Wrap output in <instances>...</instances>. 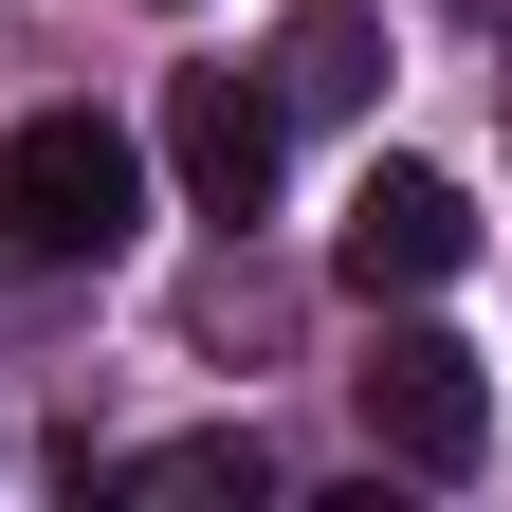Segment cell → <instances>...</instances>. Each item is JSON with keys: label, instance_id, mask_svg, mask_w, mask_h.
<instances>
[{"label": "cell", "instance_id": "obj_5", "mask_svg": "<svg viewBox=\"0 0 512 512\" xmlns=\"http://www.w3.org/2000/svg\"><path fill=\"white\" fill-rule=\"evenodd\" d=\"M384 92V37H366V0H311V19L275 37V110H366Z\"/></svg>", "mask_w": 512, "mask_h": 512}, {"label": "cell", "instance_id": "obj_1", "mask_svg": "<svg viewBox=\"0 0 512 512\" xmlns=\"http://www.w3.org/2000/svg\"><path fill=\"white\" fill-rule=\"evenodd\" d=\"M128 220H147V147L110 110H37L0 147V238L19 256H128Z\"/></svg>", "mask_w": 512, "mask_h": 512}, {"label": "cell", "instance_id": "obj_4", "mask_svg": "<svg viewBox=\"0 0 512 512\" xmlns=\"http://www.w3.org/2000/svg\"><path fill=\"white\" fill-rule=\"evenodd\" d=\"M165 165H183V202H202V220H256V202H275V165H293L275 74H165Z\"/></svg>", "mask_w": 512, "mask_h": 512}, {"label": "cell", "instance_id": "obj_2", "mask_svg": "<svg viewBox=\"0 0 512 512\" xmlns=\"http://www.w3.org/2000/svg\"><path fill=\"white\" fill-rule=\"evenodd\" d=\"M348 403H366V458H384V476H476V458H494V366H476L458 330H384V348L348 366Z\"/></svg>", "mask_w": 512, "mask_h": 512}, {"label": "cell", "instance_id": "obj_6", "mask_svg": "<svg viewBox=\"0 0 512 512\" xmlns=\"http://www.w3.org/2000/svg\"><path fill=\"white\" fill-rule=\"evenodd\" d=\"M110 494L128 512H275V458H256V439H165V458H128Z\"/></svg>", "mask_w": 512, "mask_h": 512}, {"label": "cell", "instance_id": "obj_3", "mask_svg": "<svg viewBox=\"0 0 512 512\" xmlns=\"http://www.w3.org/2000/svg\"><path fill=\"white\" fill-rule=\"evenodd\" d=\"M458 256H476V202H458L439 165H366V183H348V220H330V275H348L366 311H421Z\"/></svg>", "mask_w": 512, "mask_h": 512}, {"label": "cell", "instance_id": "obj_7", "mask_svg": "<svg viewBox=\"0 0 512 512\" xmlns=\"http://www.w3.org/2000/svg\"><path fill=\"white\" fill-rule=\"evenodd\" d=\"M458 19H512V0H458Z\"/></svg>", "mask_w": 512, "mask_h": 512}]
</instances>
